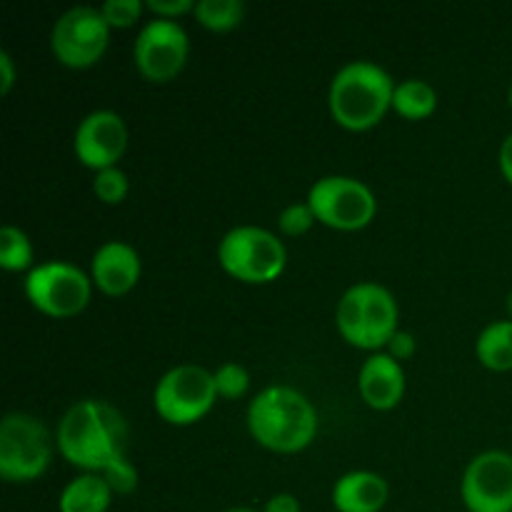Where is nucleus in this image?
Returning <instances> with one entry per match:
<instances>
[{
  "instance_id": "1",
  "label": "nucleus",
  "mask_w": 512,
  "mask_h": 512,
  "mask_svg": "<svg viewBox=\"0 0 512 512\" xmlns=\"http://www.w3.org/2000/svg\"><path fill=\"white\" fill-rule=\"evenodd\" d=\"M128 423L105 400H80L70 405L55 430L60 455L85 473H103L105 465L125 453Z\"/></svg>"
},
{
  "instance_id": "2",
  "label": "nucleus",
  "mask_w": 512,
  "mask_h": 512,
  "mask_svg": "<svg viewBox=\"0 0 512 512\" xmlns=\"http://www.w3.org/2000/svg\"><path fill=\"white\" fill-rule=\"evenodd\" d=\"M248 430L273 453H300L318 435V413L300 390L270 385L250 403Z\"/></svg>"
},
{
  "instance_id": "3",
  "label": "nucleus",
  "mask_w": 512,
  "mask_h": 512,
  "mask_svg": "<svg viewBox=\"0 0 512 512\" xmlns=\"http://www.w3.org/2000/svg\"><path fill=\"white\" fill-rule=\"evenodd\" d=\"M395 83L373 60H353L335 73L328 105L335 123L345 130H370L393 108Z\"/></svg>"
},
{
  "instance_id": "4",
  "label": "nucleus",
  "mask_w": 512,
  "mask_h": 512,
  "mask_svg": "<svg viewBox=\"0 0 512 512\" xmlns=\"http://www.w3.org/2000/svg\"><path fill=\"white\" fill-rule=\"evenodd\" d=\"M398 303L393 293L380 283H355L340 298L335 323L340 335L360 350H375L390 343L398 333Z\"/></svg>"
},
{
  "instance_id": "5",
  "label": "nucleus",
  "mask_w": 512,
  "mask_h": 512,
  "mask_svg": "<svg viewBox=\"0 0 512 512\" xmlns=\"http://www.w3.org/2000/svg\"><path fill=\"white\" fill-rule=\"evenodd\" d=\"M218 260L228 275L243 283H270L288 263L283 240L260 225H238L218 245Z\"/></svg>"
},
{
  "instance_id": "6",
  "label": "nucleus",
  "mask_w": 512,
  "mask_h": 512,
  "mask_svg": "<svg viewBox=\"0 0 512 512\" xmlns=\"http://www.w3.org/2000/svg\"><path fill=\"white\" fill-rule=\"evenodd\" d=\"M53 438L43 420L30 413H8L0 423V478L30 483L48 470Z\"/></svg>"
},
{
  "instance_id": "7",
  "label": "nucleus",
  "mask_w": 512,
  "mask_h": 512,
  "mask_svg": "<svg viewBox=\"0 0 512 512\" xmlns=\"http://www.w3.org/2000/svg\"><path fill=\"white\" fill-rule=\"evenodd\" d=\"M218 400L215 378L200 365L185 363L170 368L153 393L155 413L170 425H193L210 413Z\"/></svg>"
},
{
  "instance_id": "8",
  "label": "nucleus",
  "mask_w": 512,
  "mask_h": 512,
  "mask_svg": "<svg viewBox=\"0 0 512 512\" xmlns=\"http://www.w3.org/2000/svg\"><path fill=\"white\" fill-rule=\"evenodd\" d=\"M25 295L50 318H73L83 313L93 295V280L73 263L48 260L35 265L25 278Z\"/></svg>"
},
{
  "instance_id": "9",
  "label": "nucleus",
  "mask_w": 512,
  "mask_h": 512,
  "mask_svg": "<svg viewBox=\"0 0 512 512\" xmlns=\"http://www.w3.org/2000/svg\"><path fill=\"white\" fill-rule=\"evenodd\" d=\"M318 223L335 230H360L375 218V195L363 180L348 175H325L315 180L308 193Z\"/></svg>"
},
{
  "instance_id": "10",
  "label": "nucleus",
  "mask_w": 512,
  "mask_h": 512,
  "mask_svg": "<svg viewBox=\"0 0 512 512\" xmlns=\"http://www.w3.org/2000/svg\"><path fill=\"white\" fill-rule=\"evenodd\" d=\"M110 40V25L100 8L75 5L65 10L53 25L50 48L53 55L68 68H90L103 58Z\"/></svg>"
},
{
  "instance_id": "11",
  "label": "nucleus",
  "mask_w": 512,
  "mask_h": 512,
  "mask_svg": "<svg viewBox=\"0 0 512 512\" xmlns=\"http://www.w3.org/2000/svg\"><path fill=\"white\" fill-rule=\"evenodd\" d=\"M188 33L178 20L153 18L140 28L133 45V60L140 75L153 83H168L188 60Z\"/></svg>"
},
{
  "instance_id": "12",
  "label": "nucleus",
  "mask_w": 512,
  "mask_h": 512,
  "mask_svg": "<svg viewBox=\"0 0 512 512\" xmlns=\"http://www.w3.org/2000/svg\"><path fill=\"white\" fill-rule=\"evenodd\" d=\"M468 512H512V455L485 450L468 463L460 483Z\"/></svg>"
},
{
  "instance_id": "13",
  "label": "nucleus",
  "mask_w": 512,
  "mask_h": 512,
  "mask_svg": "<svg viewBox=\"0 0 512 512\" xmlns=\"http://www.w3.org/2000/svg\"><path fill=\"white\" fill-rule=\"evenodd\" d=\"M128 148V125L115 110H93L75 128V158L90 170L115 168Z\"/></svg>"
},
{
  "instance_id": "14",
  "label": "nucleus",
  "mask_w": 512,
  "mask_h": 512,
  "mask_svg": "<svg viewBox=\"0 0 512 512\" xmlns=\"http://www.w3.org/2000/svg\"><path fill=\"white\" fill-rule=\"evenodd\" d=\"M140 273H143V263H140L138 250L123 240H108L100 245L90 263V280L100 293L110 298L130 293L138 285Z\"/></svg>"
},
{
  "instance_id": "15",
  "label": "nucleus",
  "mask_w": 512,
  "mask_h": 512,
  "mask_svg": "<svg viewBox=\"0 0 512 512\" xmlns=\"http://www.w3.org/2000/svg\"><path fill=\"white\" fill-rule=\"evenodd\" d=\"M360 398L373 410H393L405 395V370L403 365L388 353L378 350L360 365L358 375Z\"/></svg>"
},
{
  "instance_id": "16",
  "label": "nucleus",
  "mask_w": 512,
  "mask_h": 512,
  "mask_svg": "<svg viewBox=\"0 0 512 512\" xmlns=\"http://www.w3.org/2000/svg\"><path fill=\"white\" fill-rule=\"evenodd\" d=\"M388 498V480L370 470L345 473L333 485V508L338 512H380Z\"/></svg>"
},
{
  "instance_id": "17",
  "label": "nucleus",
  "mask_w": 512,
  "mask_h": 512,
  "mask_svg": "<svg viewBox=\"0 0 512 512\" xmlns=\"http://www.w3.org/2000/svg\"><path fill=\"white\" fill-rule=\"evenodd\" d=\"M113 503V490L103 475L83 473L70 480L58 500L60 512H108Z\"/></svg>"
},
{
  "instance_id": "18",
  "label": "nucleus",
  "mask_w": 512,
  "mask_h": 512,
  "mask_svg": "<svg viewBox=\"0 0 512 512\" xmlns=\"http://www.w3.org/2000/svg\"><path fill=\"white\" fill-rule=\"evenodd\" d=\"M475 355L480 365L495 373L512 370V320H495L485 325L475 340Z\"/></svg>"
},
{
  "instance_id": "19",
  "label": "nucleus",
  "mask_w": 512,
  "mask_h": 512,
  "mask_svg": "<svg viewBox=\"0 0 512 512\" xmlns=\"http://www.w3.org/2000/svg\"><path fill=\"white\" fill-rule=\"evenodd\" d=\"M438 108V93L428 80L408 78L395 85L393 93V110L408 120L430 118Z\"/></svg>"
},
{
  "instance_id": "20",
  "label": "nucleus",
  "mask_w": 512,
  "mask_h": 512,
  "mask_svg": "<svg viewBox=\"0 0 512 512\" xmlns=\"http://www.w3.org/2000/svg\"><path fill=\"white\" fill-rule=\"evenodd\" d=\"M193 15L203 28L228 33L243 23L245 3L243 0H200Z\"/></svg>"
},
{
  "instance_id": "21",
  "label": "nucleus",
  "mask_w": 512,
  "mask_h": 512,
  "mask_svg": "<svg viewBox=\"0 0 512 512\" xmlns=\"http://www.w3.org/2000/svg\"><path fill=\"white\" fill-rule=\"evenodd\" d=\"M33 265V243L18 225L0 228V268L8 273H20ZM33 270V268H30Z\"/></svg>"
},
{
  "instance_id": "22",
  "label": "nucleus",
  "mask_w": 512,
  "mask_h": 512,
  "mask_svg": "<svg viewBox=\"0 0 512 512\" xmlns=\"http://www.w3.org/2000/svg\"><path fill=\"white\" fill-rule=\"evenodd\" d=\"M128 175L115 165V168L98 170L93 178V193L100 203L105 205H120L125 198H128Z\"/></svg>"
},
{
  "instance_id": "23",
  "label": "nucleus",
  "mask_w": 512,
  "mask_h": 512,
  "mask_svg": "<svg viewBox=\"0 0 512 512\" xmlns=\"http://www.w3.org/2000/svg\"><path fill=\"white\" fill-rule=\"evenodd\" d=\"M98 475H103V480L110 485L113 495L135 493V488H138V483H140L138 468L130 463L128 455L125 453L118 455L115 460H110V463L103 468V473H98Z\"/></svg>"
},
{
  "instance_id": "24",
  "label": "nucleus",
  "mask_w": 512,
  "mask_h": 512,
  "mask_svg": "<svg viewBox=\"0 0 512 512\" xmlns=\"http://www.w3.org/2000/svg\"><path fill=\"white\" fill-rule=\"evenodd\" d=\"M213 378H215L218 398H225V400L243 398L250 388V375L240 363H223L218 370H215Z\"/></svg>"
},
{
  "instance_id": "25",
  "label": "nucleus",
  "mask_w": 512,
  "mask_h": 512,
  "mask_svg": "<svg viewBox=\"0 0 512 512\" xmlns=\"http://www.w3.org/2000/svg\"><path fill=\"white\" fill-rule=\"evenodd\" d=\"M315 223H318V218H315V213H313V208H310L308 200H305V203H290L288 208L280 210V215H278L280 233L288 235V238L305 235Z\"/></svg>"
},
{
  "instance_id": "26",
  "label": "nucleus",
  "mask_w": 512,
  "mask_h": 512,
  "mask_svg": "<svg viewBox=\"0 0 512 512\" xmlns=\"http://www.w3.org/2000/svg\"><path fill=\"white\" fill-rule=\"evenodd\" d=\"M145 5L140 0H105L100 5V13L108 20L110 28H130L140 20Z\"/></svg>"
},
{
  "instance_id": "27",
  "label": "nucleus",
  "mask_w": 512,
  "mask_h": 512,
  "mask_svg": "<svg viewBox=\"0 0 512 512\" xmlns=\"http://www.w3.org/2000/svg\"><path fill=\"white\" fill-rule=\"evenodd\" d=\"M195 0H148L145 8L150 13H155V18H165V20H175L180 15L195 13Z\"/></svg>"
},
{
  "instance_id": "28",
  "label": "nucleus",
  "mask_w": 512,
  "mask_h": 512,
  "mask_svg": "<svg viewBox=\"0 0 512 512\" xmlns=\"http://www.w3.org/2000/svg\"><path fill=\"white\" fill-rule=\"evenodd\" d=\"M385 348H388L385 353H388L390 358L403 363V360H410L415 355V350H418V340H415V335L408 333V330H398Z\"/></svg>"
},
{
  "instance_id": "29",
  "label": "nucleus",
  "mask_w": 512,
  "mask_h": 512,
  "mask_svg": "<svg viewBox=\"0 0 512 512\" xmlns=\"http://www.w3.org/2000/svg\"><path fill=\"white\" fill-rule=\"evenodd\" d=\"M263 512H303V508L293 493H278L265 503Z\"/></svg>"
},
{
  "instance_id": "30",
  "label": "nucleus",
  "mask_w": 512,
  "mask_h": 512,
  "mask_svg": "<svg viewBox=\"0 0 512 512\" xmlns=\"http://www.w3.org/2000/svg\"><path fill=\"white\" fill-rule=\"evenodd\" d=\"M15 85V63L8 50H0V93L8 95Z\"/></svg>"
},
{
  "instance_id": "31",
  "label": "nucleus",
  "mask_w": 512,
  "mask_h": 512,
  "mask_svg": "<svg viewBox=\"0 0 512 512\" xmlns=\"http://www.w3.org/2000/svg\"><path fill=\"white\" fill-rule=\"evenodd\" d=\"M498 160H500V173H503V178L512 185V133L503 140V145H500Z\"/></svg>"
},
{
  "instance_id": "32",
  "label": "nucleus",
  "mask_w": 512,
  "mask_h": 512,
  "mask_svg": "<svg viewBox=\"0 0 512 512\" xmlns=\"http://www.w3.org/2000/svg\"><path fill=\"white\" fill-rule=\"evenodd\" d=\"M223 512H260V510H253V508H228Z\"/></svg>"
},
{
  "instance_id": "33",
  "label": "nucleus",
  "mask_w": 512,
  "mask_h": 512,
  "mask_svg": "<svg viewBox=\"0 0 512 512\" xmlns=\"http://www.w3.org/2000/svg\"><path fill=\"white\" fill-rule=\"evenodd\" d=\"M505 305H508V315H510V320H512V290H510V295H508V303H505Z\"/></svg>"
},
{
  "instance_id": "34",
  "label": "nucleus",
  "mask_w": 512,
  "mask_h": 512,
  "mask_svg": "<svg viewBox=\"0 0 512 512\" xmlns=\"http://www.w3.org/2000/svg\"><path fill=\"white\" fill-rule=\"evenodd\" d=\"M508 100H510V108H512V85H510V93H508Z\"/></svg>"
}]
</instances>
